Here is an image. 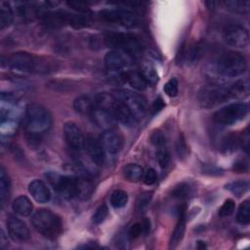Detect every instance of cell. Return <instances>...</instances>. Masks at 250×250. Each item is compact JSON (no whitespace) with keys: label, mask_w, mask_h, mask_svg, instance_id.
I'll use <instances>...</instances> for the list:
<instances>
[{"label":"cell","mask_w":250,"mask_h":250,"mask_svg":"<svg viewBox=\"0 0 250 250\" xmlns=\"http://www.w3.org/2000/svg\"><path fill=\"white\" fill-rule=\"evenodd\" d=\"M10 68L21 72H48L51 70V63L44 59L37 58L26 52H17L8 58Z\"/></svg>","instance_id":"2"},{"label":"cell","mask_w":250,"mask_h":250,"mask_svg":"<svg viewBox=\"0 0 250 250\" xmlns=\"http://www.w3.org/2000/svg\"><path fill=\"white\" fill-rule=\"evenodd\" d=\"M95 106H96L95 101L86 95L78 97L73 104V107L76 112L82 115H89V116L91 115Z\"/></svg>","instance_id":"25"},{"label":"cell","mask_w":250,"mask_h":250,"mask_svg":"<svg viewBox=\"0 0 250 250\" xmlns=\"http://www.w3.org/2000/svg\"><path fill=\"white\" fill-rule=\"evenodd\" d=\"M14 13L10 3L2 1L0 3V28L3 29L13 22Z\"/></svg>","instance_id":"29"},{"label":"cell","mask_w":250,"mask_h":250,"mask_svg":"<svg viewBox=\"0 0 250 250\" xmlns=\"http://www.w3.org/2000/svg\"><path fill=\"white\" fill-rule=\"evenodd\" d=\"M113 116L115 117L116 121H119L121 124L127 127H133L137 123V119L133 115V113L129 110V108L118 100V104L115 106L113 112Z\"/></svg>","instance_id":"21"},{"label":"cell","mask_w":250,"mask_h":250,"mask_svg":"<svg viewBox=\"0 0 250 250\" xmlns=\"http://www.w3.org/2000/svg\"><path fill=\"white\" fill-rule=\"evenodd\" d=\"M228 88H223L219 85H210L201 89L198 95V102L201 106L210 108L214 107L227 100H229Z\"/></svg>","instance_id":"10"},{"label":"cell","mask_w":250,"mask_h":250,"mask_svg":"<svg viewBox=\"0 0 250 250\" xmlns=\"http://www.w3.org/2000/svg\"><path fill=\"white\" fill-rule=\"evenodd\" d=\"M69 7L79 13H86L88 11V3L83 1H69L66 3Z\"/></svg>","instance_id":"45"},{"label":"cell","mask_w":250,"mask_h":250,"mask_svg":"<svg viewBox=\"0 0 250 250\" xmlns=\"http://www.w3.org/2000/svg\"><path fill=\"white\" fill-rule=\"evenodd\" d=\"M142 74L143 76L145 77L146 81L147 82V84L149 85H153L155 83H157L158 81V74H157V71L155 70V68L150 65V64H146L144 67H143V70H142Z\"/></svg>","instance_id":"37"},{"label":"cell","mask_w":250,"mask_h":250,"mask_svg":"<svg viewBox=\"0 0 250 250\" xmlns=\"http://www.w3.org/2000/svg\"><path fill=\"white\" fill-rule=\"evenodd\" d=\"M225 41L234 48H245L249 44V34L246 28L238 24H229L224 29Z\"/></svg>","instance_id":"11"},{"label":"cell","mask_w":250,"mask_h":250,"mask_svg":"<svg viewBox=\"0 0 250 250\" xmlns=\"http://www.w3.org/2000/svg\"><path fill=\"white\" fill-rule=\"evenodd\" d=\"M247 62L245 57L237 52L229 51L220 56L216 62V70L223 77H236L245 72Z\"/></svg>","instance_id":"5"},{"label":"cell","mask_w":250,"mask_h":250,"mask_svg":"<svg viewBox=\"0 0 250 250\" xmlns=\"http://www.w3.org/2000/svg\"><path fill=\"white\" fill-rule=\"evenodd\" d=\"M232 169L237 173H246L248 171V162L244 159L237 160L233 163Z\"/></svg>","instance_id":"47"},{"label":"cell","mask_w":250,"mask_h":250,"mask_svg":"<svg viewBox=\"0 0 250 250\" xmlns=\"http://www.w3.org/2000/svg\"><path fill=\"white\" fill-rule=\"evenodd\" d=\"M52 115L49 110L39 104H30L25 108L24 132L30 146L40 145L42 138L52 126Z\"/></svg>","instance_id":"1"},{"label":"cell","mask_w":250,"mask_h":250,"mask_svg":"<svg viewBox=\"0 0 250 250\" xmlns=\"http://www.w3.org/2000/svg\"><path fill=\"white\" fill-rule=\"evenodd\" d=\"M88 156L96 165H102L104 161V148L102 142L95 136L88 135L85 141V146Z\"/></svg>","instance_id":"15"},{"label":"cell","mask_w":250,"mask_h":250,"mask_svg":"<svg viewBox=\"0 0 250 250\" xmlns=\"http://www.w3.org/2000/svg\"><path fill=\"white\" fill-rule=\"evenodd\" d=\"M104 41L107 47L122 51L132 58L140 56L143 52V46L140 39L131 33L108 32L105 34Z\"/></svg>","instance_id":"4"},{"label":"cell","mask_w":250,"mask_h":250,"mask_svg":"<svg viewBox=\"0 0 250 250\" xmlns=\"http://www.w3.org/2000/svg\"><path fill=\"white\" fill-rule=\"evenodd\" d=\"M94 190L91 180L84 176H77V198L82 200L88 199Z\"/></svg>","instance_id":"26"},{"label":"cell","mask_w":250,"mask_h":250,"mask_svg":"<svg viewBox=\"0 0 250 250\" xmlns=\"http://www.w3.org/2000/svg\"><path fill=\"white\" fill-rule=\"evenodd\" d=\"M7 229L9 231L10 236L13 240L17 242H25L30 237L29 229L24 222H22L21 219L10 216L7 219Z\"/></svg>","instance_id":"14"},{"label":"cell","mask_w":250,"mask_h":250,"mask_svg":"<svg viewBox=\"0 0 250 250\" xmlns=\"http://www.w3.org/2000/svg\"><path fill=\"white\" fill-rule=\"evenodd\" d=\"M119 79L129 84L131 87L137 90H145L148 84L143 76L142 72L136 70H127L119 73Z\"/></svg>","instance_id":"18"},{"label":"cell","mask_w":250,"mask_h":250,"mask_svg":"<svg viewBox=\"0 0 250 250\" xmlns=\"http://www.w3.org/2000/svg\"><path fill=\"white\" fill-rule=\"evenodd\" d=\"M150 142H151V144L154 146V147L167 145V141H166L165 135H164L161 131H159V130H156V131H154V132L151 134V136H150Z\"/></svg>","instance_id":"43"},{"label":"cell","mask_w":250,"mask_h":250,"mask_svg":"<svg viewBox=\"0 0 250 250\" xmlns=\"http://www.w3.org/2000/svg\"><path fill=\"white\" fill-rule=\"evenodd\" d=\"M34 229L48 238L57 237L62 229L61 218L48 209L37 210L31 219Z\"/></svg>","instance_id":"3"},{"label":"cell","mask_w":250,"mask_h":250,"mask_svg":"<svg viewBox=\"0 0 250 250\" xmlns=\"http://www.w3.org/2000/svg\"><path fill=\"white\" fill-rule=\"evenodd\" d=\"M164 106H165V104H164L163 100H162L160 97H158V98H156V99L154 100V102H153V104H152V112H153V113H157V112L160 111Z\"/></svg>","instance_id":"49"},{"label":"cell","mask_w":250,"mask_h":250,"mask_svg":"<svg viewBox=\"0 0 250 250\" xmlns=\"http://www.w3.org/2000/svg\"><path fill=\"white\" fill-rule=\"evenodd\" d=\"M28 191L31 196L39 203H46L51 198L48 187L40 180H34L28 185Z\"/></svg>","instance_id":"19"},{"label":"cell","mask_w":250,"mask_h":250,"mask_svg":"<svg viewBox=\"0 0 250 250\" xmlns=\"http://www.w3.org/2000/svg\"><path fill=\"white\" fill-rule=\"evenodd\" d=\"M185 229H186V207L185 205H182L178 209V222L170 240L171 248H175L180 243V241L184 236Z\"/></svg>","instance_id":"20"},{"label":"cell","mask_w":250,"mask_h":250,"mask_svg":"<svg viewBox=\"0 0 250 250\" xmlns=\"http://www.w3.org/2000/svg\"><path fill=\"white\" fill-rule=\"evenodd\" d=\"M144 183L147 186H151L153 185L156 180H157V175H156V172L154 169L152 168H149L146 170V173H144Z\"/></svg>","instance_id":"44"},{"label":"cell","mask_w":250,"mask_h":250,"mask_svg":"<svg viewBox=\"0 0 250 250\" xmlns=\"http://www.w3.org/2000/svg\"><path fill=\"white\" fill-rule=\"evenodd\" d=\"M176 150L180 158H185L188 155V146L185 140V137L181 134L176 143Z\"/></svg>","instance_id":"42"},{"label":"cell","mask_w":250,"mask_h":250,"mask_svg":"<svg viewBox=\"0 0 250 250\" xmlns=\"http://www.w3.org/2000/svg\"><path fill=\"white\" fill-rule=\"evenodd\" d=\"M163 90L169 97H176L179 91V82L176 78H170L164 85Z\"/></svg>","instance_id":"41"},{"label":"cell","mask_w":250,"mask_h":250,"mask_svg":"<svg viewBox=\"0 0 250 250\" xmlns=\"http://www.w3.org/2000/svg\"><path fill=\"white\" fill-rule=\"evenodd\" d=\"M90 117L99 128L104 129V131L112 129L116 122V119L111 112L98 106H95Z\"/></svg>","instance_id":"17"},{"label":"cell","mask_w":250,"mask_h":250,"mask_svg":"<svg viewBox=\"0 0 250 250\" xmlns=\"http://www.w3.org/2000/svg\"><path fill=\"white\" fill-rule=\"evenodd\" d=\"M228 93L229 99L241 100L249 96L250 93V83L248 78H242L235 81L231 86L228 88Z\"/></svg>","instance_id":"22"},{"label":"cell","mask_w":250,"mask_h":250,"mask_svg":"<svg viewBox=\"0 0 250 250\" xmlns=\"http://www.w3.org/2000/svg\"><path fill=\"white\" fill-rule=\"evenodd\" d=\"M46 177L53 188L66 199L77 197V176L60 175L49 172Z\"/></svg>","instance_id":"6"},{"label":"cell","mask_w":250,"mask_h":250,"mask_svg":"<svg viewBox=\"0 0 250 250\" xmlns=\"http://www.w3.org/2000/svg\"><path fill=\"white\" fill-rule=\"evenodd\" d=\"M225 188L226 189L229 190L231 193L237 196H240L249 189V183L248 181H245V180H239V181H234L227 184Z\"/></svg>","instance_id":"32"},{"label":"cell","mask_w":250,"mask_h":250,"mask_svg":"<svg viewBox=\"0 0 250 250\" xmlns=\"http://www.w3.org/2000/svg\"><path fill=\"white\" fill-rule=\"evenodd\" d=\"M101 142L104 150L111 154L117 153L122 147V138L113 129L105 130L102 135Z\"/></svg>","instance_id":"16"},{"label":"cell","mask_w":250,"mask_h":250,"mask_svg":"<svg viewBox=\"0 0 250 250\" xmlns=\"http://www.w3.org/2000/svg\"><path fill=\"white\" fill-rule=\"evenodd\" d=\"M107 215H108L107 206L105 204H102L96 209V211L92 217V221L95 225H100L105 220Z\"/></svg>","instance_id":"38"},{"label":"cell","mask_w":250,"mask_h":250,"mask_svg":"<svg viewBox=\"0 0 250 250\" xmlns=\"http://www.w3.org/2000/svg\"><path fill=\"white\" fill-rule=\"evenodd\" d=\"M63 135L67 146L73 150H81L85 146L86 138L76 123L68 121L63 126Z\"/></svg>","instance_id":"13"},{"label":"cell","mask_w":250,"mask_h":250,"mask_svg":"<svg viewBox=\"0 0 250 250\" xmlns=\"http://www.w3.org/2000/svg\"><path fill=\"white\" fill-rule=\"evenodd\" d=\"M201 53H202L201 46L196 43V44L191 45L187 50V52H185V58L190 63H194V62H196L200 59Z\"/></svg>","instance_id":"36"},{"label":"cell","mask_w":250,"mask_h":250,"mask_svg":"<svg viewBox=\"0 0 250 250\" xmlns=\"http://www.w3.org/2000/svg\"><path fill=\"white\" fill-rule=\"evenodd\" d=\"M100 17L104 21L130 27L136 26L139 23L138 15L128 8L104 9L100 12Z\"/></svg>","instance_id":"8"},{"label":"cell","mask_w":250,"mask_h":250,"mask_svg":"<svg viewBox=\"0 0 250 250\" xmlns=\"http://www.w3.org/2000/svg\"><path fill=\"white\" fill-rule=\"evenodd\" d=\"M123 176L130 182H138L144 176V169L138 164L130 163L123 167Z\"/></svg>","instance_id":"28"},{"label":"cell","mask_w":250,"mask_h":250,"mask_svg":"<svg viewBox=\"0 0 250 250\" xmlns=\"http://www.w3.org/2000/svg\"><path fill=\"white\" fill-rule=\"evenodd\" d=\"M143 231V226L141 223H136L132 225L129 229V234L131 237H138Z\"/></svg>","instance_id":"48"},{"label":"cell","mask_w":250,"mask_h":250,"mask_svg":"<svg viewBox=\"0 0 250 250\" xmlns=\"http://www.w3.org/2000/svg\"><path fill=\"white\" fill-rule=\"evenodd\" d=\"M114 95L129 108L137 120L146 115V103L141 95L129 90H118Z\"/></svg>","instance_id":"9"},{"label":"cell","mask_w":250,"mask_h":250,"mask_svg":"<svg viewBox=\"0 0 250 250\" xmlns=\"http://www.w3.org/2000/svg\"><path fill=\"white\" fill-rule=\"evenodd\" d=\"M128 202V194L125 190L117 189L110 196V204L114 208H122Z\"/></svg>","instance_id":"33"},{"label":"cell","mask_w":250,"mask_h":250,"mask_svg":"<svg viewBox=\"0 0 250 250\" xmlns=\"http://www.w3.org/2000/svg\"><path fill=\"white\" fill-rule=\"evenodd\" d=\"M142 226H143V231L145 233H147L150 229V222L148 219H146L143 223H142Z\"/></svg>","instance_id":"50"},{"label":"cell","mask_w":250,"mask_h":250,"mask_svg":"<svg viewBox=\"0 0 250 250\" xmlns=\"http://www.w3.org/2000/svg\"><path fill=\"white\" fill-rule=\"evenodd\" d=\"M95 104L96 106L103 108L104 110H107L109 112H113L115 106L118 104V99L114 94L108 93V92H101L98 93L95 98Z\"/></svg>","instance_id":"23"},{"label":"cell","mask_w":250,"mask_h":250,"mask_svg":"<svg viewBox=\"0 0 250 250\" xmlns=\"http://www.w3.org/2000/svg\"><path fill=\"white\" fill-rule=\"evenodd\" d=\"M155 149H156V158L159 166L161 168H166L170 161V153H169L167 145L157 146L155 147Z\"/></svg>","instance_id":"35"},{"label":"cell","mask_w":250,"mask_h":250,"mask_svg":"<svg viewBox=\"0 0 250 250\" xmlns=\"http://www.w3.org/2000/svg\"><path fill=\"white\" fill-rule=\"evenodd\" d=\"M133 58L118 50H112L106 53L104 57L105 67L110 72H122L123 69L132 63Z\"/></svg>","instance_id":"12"},{"label":"cell","mask_w":250,"mask_h":250,"mask_svg":"<svg viewBox=\"0 0 250 250\" xmlns=\"http://www.w3.org/2000/svg\"><path fill=\"white\" fill-rule=\"evenodd\" d=\"M224 4L229 10L237 14H247L250 9V2L248 0H231L226 1Z\"/></svg>","instance_id":"30"},{"label":"cell","mask_w":250,"mask_h":250,"mask_svg":"<svg viewBox=\"0 0 250 250\" xmlns=\"http://www.w3.org/2000/svg\"><path fill=\"white\" fill-rule=\"evenodd\" d=\"M191 194V188L188 184L181 183L177 187H175L171 192V196L176 199H187Z\"/></svg>","instance_id":"34"},{"label":"cell","mask_w":250,"mask_h":250,"mask_svg":"<svg viewBox=\"0 0 250 250\" xmlns=\"http://www.w3.org/2000/svg\"><path fill=\"white\" fill-rule=\"evenodd\" d=\"M236 221L243 226H247L250 222V201L244 200L238 207L236 214Z\"/></svg>","instance_id":"31"},{"label":"cell","mask_w":250,"mask_h":250,"mask_svg":"<svg viewBox=\"0 0 250 250\" xmlns=\"http://www.w3.org/2000/svg\"><path fill=\"white\" fill-rule=\"evenodd\" d=\"M249 111L246 103H234L228 104L213 114V119L218 124L229 125L242 120Z\"/></svg>","instance_id":"7"},{"label":"cell","mask_w":250,"mask_h":250,"mask_svg":"<svg viewBox=\"0 0 250 250\" xmlns=\"http://www.w3.org/2000/svg\"><path fill=\"white\" fill-rule=\"evenodd\" d=\"M10 178L3 166L0 167V202L2 207L7 201L10 193Z\"/></svg>","instance_id":"27"},{"label":"cell","mask_w":250,"mask_h":250,"mask_svg":"<svg viewBox=\"0 0 250 250\" xmlns=\"http://www.w3.org/2000/svg\"><path fill=\"white\" fill-rule=\"evenodd\" d=\"M152 198V192L150 191H146L144 192L142 194H140V196L138 197L137 200V208L140 212H145L146 210V208L148 207L150 201Z\"/></svg>","instance_id":"39"},{"label":"cell","mask_w":250,"mask_h":250,"mask_svg":"<svg viewBox=\"0 0 250 250\" xmlns=\"http://www.w3.org/2000/svg\"><path fill=\"white\" fill-rule=\"evenodd\" d=\"M12 208L17 214L22 217H27L32 213L33 205L27 196L20 195L13 201Z\"/></svg>","instance_id":"24"},{"label":"cell","mask_w":250,"mask_h":250,"mask_svg":"<svg viewBox=\"0 0 250 250\" xmlns=\"http://www.w3.org/2000/svg\"><path fill=\"white\" fill-rule=\"evenodd\" d=\"M249 140H250V138H249V132H248V128H246V129L242 132L240 138H238V143H240L242 148H243L246 152H248V150H249Z\"/></svg>","instance_id":"46"},{"label":"cell","mask_w":250,"mask_h":250,"mask_svg":"<svg viewBox=\"0 0 250 250\" xmlns=\"http://www.w3.org/2000/svg\"><path fill=\"white\" fill-rule=\"evenodd\" d=\"M235 209V202L232 199H227L223 205L221 206V208L219 209V216L221 218H225V217H229L230 216L233 211Z\"/></svg>","instance_id":"40"}]
</instances>
